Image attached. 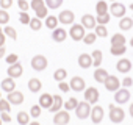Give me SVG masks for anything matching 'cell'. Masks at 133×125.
<instances>
[{
    "label": "cell",
    "instance_id": "cell-5",
    "mask_svg": "<svg viewBox=\"0 0 133 125\" xmlns=\"http://www.w3.org/2000/svg\"><path fill=\"white\" fill-rule=\"evenodd\" d=\"M85 30H86V28H85L82 24H75V25L72 24V27H71V30H69V36H71L75 42H77V41H82V39L85 38V34H86Z\"/></svg>",
    "mask_w": 133,
    "mask_h": 125
},
{
    "label": "cell",
    "instance_id": "cell-23",
    "mask_svg": "<svg viewBox=\"0 0 133 125\" xmlns=\"http://www.w3.org/2000/svg\"><path fill=\"white\" fill-rule=\"evenodd\" d=\"M91 58H92V66H94V67H100V64H102V59H103L102 50H92V53H91Z\"/></svg>",
    "mask_w": 133,
    "mask_h": 125
},
{
    "label": "cell",
    "instance_id": "cell-22",
    "mask_svg": "<svg viewBox=\"0 0 133 125\" xmlns=\"http://www.w3.org/2000/svg\"><path fill=\"white\" fill-rule=\"evenodd\" d=\"M61 108H63V99H61V95L55 94V95H53V103H52V106L49 108V111H50V113H56V111H59Z\"/></svg>",
    "mask_w": 133,
    "mask_h": 125
},
{
    "label": "cell",
    "instance_id": "cell-44",
    "mask_svg": "<svg viewBox=\"0 0 133 125\" xmlns=\"http://www.w3.org/2000/svg\"><path fill=\"white\" fill-rule=\"evenodd\" d=\"M41 109H42V108L39 106V103H38V105H33V106L30 108V116H31V117H39V116H41Z\"/></svg>",
    "mask_w": 133,
    "mask_h": 125
},
{
    "label": "cell",
    "instance_id": "cell-41",
    "mask_svg": "<svg viewBox=\"0 0 133 125\" xmlns=\"http://www.w3.org/2000/svg\"><path fill=\"white\" fill-rule=\"evenodd\" d=\"M30 19H31V17L28 16L27 11H21V13H19V22H21V24L28 25V24H30Z\"/></svg>",
    "mask_w": 133,
    "mask_h": 125
},
{
    "label": "cell",
    "instance_id": "cell-10",
    "mask_svg": "<svg viewBox=\"0 0 133 125\" xmlns=\"http://www.w3.org/2000/svg\"><path fill=\"white\" fill-rule=\"evenodd\" d=\"M103 108L102 106H92L91 108V114H89V117H91V120H92V123H96V125H99L102 120H103Z\"/></svg>",
    "mask_w": 133,
    "mask_h": 125
},
{
    "label": "cell",
    "instance_id": "cell-54",
    "mask_svg": "<svg viewBox=\"0 0 133 125\" xmlns=\"http://www.w3.org/2000/svg\"><path fill=\"white\" fill-rule=\"evenodd\" d=\"M28 125H41V123H39V122H38V120H35V122H30V123H28Z\"/></svg>",
    "mask_w": 133,
    "mask_h": 125
},
{
    "label": "cell",
    "instance_id": "cell-59",
    "mask_svg": "<svg viewBox=\"0 0 133 125\" xmlns=\"http://www.w3.org/2000/svg\"><path fill=\"white\" fill-rule=\"evenodd\" d=\"M0 99H2V95H0Z\"/></svg>",
    "mask_w": 133,
    "mask_h": 125
},
{
    "label": "cell",
    "instance_id": "cell-19",
    "mask_svg": "<svg viewBox=\"0 0 133 125\" xmlns=\"http://www.w3.org/2000/svg\"><path fill=\"white\" fill-rule=\"evenodd\" d=\"M52 103H53V95H50L47 92L41 94V97H39V106L41 108H47L49 109L52 106Z\"/></svg>",
    "mask_w": 133,
    "mask_h": 125
},
{
    "label": "cell",
    "instance_id": "cell-43",
    "mask_svg": "<svg viewBox=\"0 0 133 125\" xmlns=\"http://www.w3.org/2000/svg\"><path fill=\"white\" fill-rule=\"evenodd\" d=\"M36 13V17L38 19H45L47 16H49V8L47 6H42V8H39L38 11H35Z\"/></svg>",
    "mask_w": 133,
    "mask_h": 125
},
{
    "label": "cell",
    "instance_id": "cell-21",
    "mask_svg": "<svg viewBox=\"0 0 133 125\" xmlns=\"http://www.w3.org/2000/svg\"><path fill=\"white\" fill-rule=\"evenodd\" d=\"M131 27H133V19L131 17H121V20H119V28L122 30V31H128V30H131Z\"/></svg>",
    "mask_w": 133,
    "mask_h": 125
},
{
    "label": "cell",
    "instance_id": "cell-50",
    "mask_svg": "<svg viewBox=\"0 0 133 125\" xmlns=\"http://www.w3.org/2000/svg\"><path fill=\"white\" fill-rule=\"evenodd\" d=\"M0 119H2V122H10L11 120V116L8 113H0Z\"/></svg>",
    "mask_w": 133,
    "mask_h": 125
},
{
    "label": "cell",
    "instance_id": "cell-29",
    "mask_svg": "<svg viewBox=\"0 0 133 125\" xmlns=\"http://www.w3.org/2000/svg\"><path fill=\"white\" fill-rule=\"evenodd\" d=\"M77 105H78V100L72 97V99H68V100L63 103V108H64L66 111H72V109H75Z\"/></svg>",
    "mask_w": 133,
    "mask_h": 125
},
{
    "label": "cell",
    "instance_id": "cell-58",
    "mask_svg": "<svg viewBox=\"0 0 133 125\" xmlns=\"http://www.w3.org/2000/svg\"><path fill=\"white\" fill-rule=\"evenodd\" d=\"M111 2H116V0H111Z\"/></svg>",
    "mask_w": 133,
    "mask_h": 125
},
{
    "label": "cell",
    "instance_id": "cell-2",
    "mask_svg": "<svg viewBox=\"0 0 133 125\" xmlns=\"http://www.w3.org/2000/svg\"><path fill=\"white\" fill-rule=\"evenodd\" d=\"M91 114V103L89 102H78V105L75 106V116L78 119H88V116Z\"/></svg>",
    "mask_w": 133,
    "mask_h": 125
},
{
    "label": "cell",
    "instance_id": "cell-34",
    "mask_svg": "<svg viewBox=\"0 0 133 125\" xmlns=\"http://www.w3.org/2000/svg\"><path fill=\"white\" fill-rule=\"evenodd\" d=\"M44 3L49 10H58L63 5V0H44Z\"/></svg>",
    "mask_w": 133,
    "mask_h": 125
},
{
    "label": "cell",
    "instance_id": "cell-39",
    "mask_svg": "<svg viewBox=\"0 0 133 125\" xmlns=\"http://www.w3.org/2000/svg\"><path fill=\"white\" fill-rule=\"evenodd\" d=\"M10 22V13L6 10H0V25H8Z\"/></svg>",
    "mask_w": 133,
    "mask_h": 125
},
{
    "label": "cell",
    "instance_id": "cell-37",
    "mask_svg": "<svg viewBox=\"0 0 133 125\" xmlns=\"http://www.w3.org/2000/svg\"><path fill=\"white\" fill-rule=\"evenodd\" d=\"M30 28L33 30V31H39L41 30V27H42V22H41V19H38V17H35V19H30Z\"/></svg>",
    "mask_w": 133,
    "mask_h": 125
},
{
    "label": "cell",
    "instance_id": "cell-18",
    "mask_svg": "<svg viewBox=\"0 0 133 125\" xmlns=\"http://www.w3.org/2000/svg\"><path fill=\"white\" fill-rule=\"evenodd\" d=\"M82 25H83L85 28H88V30L94 28V27L97 25L96 17H94V16H91V14H85V16H82Z\"/></svg>",
    "mask_w": 133,
    "mask_h": 125
},
{
    "label": "cell",
    "instance_id": "cell-26",
    "mask_svg": "<svg viewBox=\"0 0 133 125\" xmlns=\"http://www.w3.org/2000/svg\"><path fill=\"white\" fill-rule=\"evenodd\" d=\"M58 17L56 16H47L45 17V22H44V25L49 28V30H55L56 27H58Z\"/></svg>",
    "mask_w": 133,
    "mask_h": 125
},
{
    "label": "cell",
    "instance_id": "cell-16",
    "mask_svg": "<svg viewBox=\"0 0 133 125\" xmlns=\"http://www.w3.org/2000/svg\"><path fill=\"white\" fill-rule=\"evenodd\" d=\"M8 102L11 103V105H21L22 102H24V94L21 92V91H11V92H8Z\"/></svg>",
    "mask_w": 133,
    "mask_h": 125
},
{
    "label": "cell",
    "instance_id": "cell-1",
    "mask_svg": "<svg viewBox=\"0 0 133 125\" xmlns=\"http://www.w3.org/2000/svg\"><path fill=\"white\" fill-rule=\"evenodd\" d=\"M124 117H125V111L122 108L110 103V120L113 123H121V122H124Z\"/></svg>",
    "mask_w": 133,
    "mask_h": 125
},
{
    "label": "cell",
    "instance_id": "cell-45",
    "mask_svg": "<svg viewBox=\"0 0 133 125\" xmlns=\"http://www.w3.org/2000/svg\"><path fill=\"white\" fill-rule=\"evenodd\" d=\"M17 5H19L21 11H28V8H30V3L25 2V0H17Z\"/></svg>",
    "mask_w": 133,
    "mask_h": 125
},
{
    "label": "cell",
    "instance_id": "cell-30",
    "mask_svg": "<svg viewBox=\"0 0 133 125\" xmlns=\"http://www.w3.org/2000/svg\"><path fill=\"white\" fill-rule=\"evenodd\" d=\"M94 33L97 34V38H107L108 36V30H107V25H100V24H97L96 27H94Z\"/></svg>",
    "mask_w": 133,
    "mask_h": 125
},
{
    "label": "cell",
    "instance_id": "cell-4",
    "mask_svg": "<svg viewBox=\"0 0 133 125\" xmlns=\"http://www.w3.org/2000/svg\"><path fill=\"white\" fill-rule=\"evenodd\" d=\"M69 120H71V114H69V111H66L64 108L56 111L55 116H53V123L55 125H68Z\"/></svg>",
    "mask_w": 133,
    "mask_h": 125
},
{
    "label": "cell",
    "instance_id": "cell-28",
    "mask_svg": "<svg viewBox=\"0 0 133 125\" xmlns=\"http://www.w3.org/2000/svg\"><path fill=\"white\" fill-rule=\"evenodd\" d=\"M16 119H17V123L19 125H28L30 123V114L25 113V111H19Z\"/></svg>",
    "mask_w": 133,
    "mask_h": 125
},
{
    "label": "cell",
    "instance_id": "cell-20",
    "mask_svg": "<svg viewBox=\"0 0 133 125\" xmlns=\"http://www.w3.org/2000/svg\"><path fill=\"white\" fill-rule=\"evenodd\" d=\"M0 88H2L5 92H11V91H14V88H16V81H14V78L8 77V78L2 80V83H0Z\"/></svg>",
    "mask_w": 133,
    "mask_h": 125
},
{
    "label": "cell",
    "instance_id": "cell-7",
    "mask_svg": "<svg viewBox=\"0 0 133 125\" xmlns=\"http://www.w3.org/2000/svg\"><path fill=\"white\" fill-rule=\"evenodd\" d=\"M130 100V91L127 88H119L117 91H114V102L119 105H124Z\"/></svg>",
    "mask_w": 133,
    "mask_h": 125
},
{
    "label": "cell",
    "instance_id": "cell-42",
    "mask_svg": "<svg viewBox=\"0 0 133 125\" xmlns=\"http://www.w3.org/2000/svg\"><path fill=\"white\" fill-rule=\"evenodd\" d=\"M42 6H45L44 0H31V3H30V8H31L33 11H38V10L42 8Z\"/></svg>",
    "mask_w": 133,
    "mask_h": 125
},
{
    "label": "cell",
    "instance_id": "cell-3",
    "mask_svg": "<svg viewBox=\"0 0 133 125\" xmlns=\"http://www.w3.org/2000/svg\"><path fill=\"white\" fill-rule=\"evenodd\" d=\"M47 64H49V61H47V58L44 55H35L31 58V67L36 72H42L47 67Z\"/></svg>",
    "mask_w": 133,
    "mask_h": 125
},
{
    "label": "cell",
    "instance_id": "cell-17",
    "mask_svg": "<svg viewBox=\"0 0 133 125\" xmlns=\"http://www.w3.org/2000/svg\"><path fill=\"white\" fill-rule=\"evenodd\" d=\"M78 66H80L82 69H89V67L92 66V58H91V55L82 53V55L78 56Z\"/></svg>",
    "mask_w": 133,
    "mask_h": 125
},
{
    "label": "cell",
    "instance_id": "cell-40",
    "mask_svg": "<svg viewBox=\"0 0 133 125\" xmlns=\"http://www.w3.org/2000/svg\"><path fill=\"white\" fill-rule=\"evenodd\" d=\"M96 39H97V34L96 33H88V34H85V38L82 39L86 45H91V44H94L96 42Z\"/></svg>",
    "mask_w": 133,
    "mask_h": 125
},
{
    "label": "cell",
    "instance_id": "cell-52",
    "mask_svg": "<svg viewBox=\"0 0 133 125\" xmlns=\"http://www.w3.org/2000/svg\"><path fill=\"white\" fill-rule=\"evenodd\" d=\"M5 55H6V48H5V45H2L0 47V59L5 58Z\"/></svg>",
    "mask_w": 133,
    "mask_h": 125
},
{
    "label": "cell",
    "instance_id": "cell-15",
    "mask_svg": "<svg viewBox=\"0 0 133 125\" xmlns=\"http://www.w3.org/2000/svg\"><path fill=\"white\" fill-rule=\"evenodd\" d=\"M66 38H68V31L61 27H56L55 30H52V39L55 42H64Z\"/></svg>",
    "mask_w": 133,
    "mask_h": 125
},
{
    "label": "cell",
    "instance_id": "cell-24",
    "mask_svg": "<svg viewBox=\"0 0 133 125\" xmlns=\"http://www.w3.org/2000/svg\"><path fill=\"white\" fill-rule=\"evenodd\" d=\"M107 77H108V72H107L105 69L96 67V72H94V80H96V81H99V83L103 85V81L107 80Z\"/></svg>",
    "mask_w": 133,
    "mask_h": 125
},
{
    "label": "cell",
    "instance_id": "cell-14",
    "mask_svg": "<svg viewBox=\"0 0 133 125\" xmlns=\"http://www.w3.org/2000/svg\"><path fill=\"white\" fill-rule=\"evenodd\" d=\"M99 91H97V88H88L86 91H85V100L86 102H89V103H97L99 102Z\"/></svg>",
    "mask_w": 133,
    "mask_h": 125
},
{
    "label": "cell",
    "instance_id": "cell-11",
    "mask_svg": "<svg viewBox=\"0 0 133 125\" xmlns=\"http://www.w3.org/2000/svg\"><path fill=\"white\" fill-rule=\"evenodd\" d=\"M6 74H8V77H11V78L22 77V74H24V67H22L21 63L17 61V63H14V64H10V67H8V71H6Z\"/></svg>",
    "mask_w": 133,
    "mask_h": 125
},
{
    "label": "cell",
    "instance_id": "cell-48",
    "mask_svg": "<svg viewBox=\"0 0 133 125\" xmlns=\"http://www.w3.org/2000/svg\"><path fill=\"white\" fill-rule=\"evenodd\" d=\"M58 89L63 91V92H68V91L71 89V86H69L68 83H64V81H58Z\"/></svg>",
    "mask_w": 133,
    "mask_h": 125
},
{
    "label": "cell",
    "instance_id": "cell-36",
    "mask_svg": "<svg viewBox=\"0 0 133 125\" xmlns=\"http://www.w3.org/2000/svg\"><path fill=\"white\" fill-rule=\"evenodd\" d=\"M68 77V72H66V69H56L53 72V78L56 81H64V78Z\"/></svg>",
    "mask_w": 133,
    "mask_h": 125
},
{
    "label": "cell",
    "instance_id": "cell-47",
    "mask_svg": "<svg viewBox=\"0 0 133 125\" xmlns=\"http://www.w3.org/2000/svg\"><path fill=\"white\" fill-rule=\"evenodd\" d=\"M17 61H19V56L16 53H11V55L6 56V63H8V64H14V63H17Z\"/></svg>",
    "mask_w": 133,
    "mask_h": 125
},
{
    "label": "cell",
    "instance_id": "cell-49",
    "mask_svg": "<svg viewBox=\"0 0 133 125\" xmlns=\"http://www.w3.org/2000/svg\"><path fill=\"white\" fill-rule=\"evenodd\" d=\"M121 85H122L124 88H130V86L133 85V78H131V77H125V78L122 80V83H121Z\"/></svg>",
    "mask_w": 133,
    "mask_h": 125
},
{
    "label": "cell",
    "instance_id": "cell-27",
    "mask_svg": "<svg viewBox=\"0 0 133 125\" xmlns=\"http://www.w3.org/2000/svg\"><path fill=\"white\" fill-rule=\"evenodd\" d=\"M111 55L113 56H122L125 52H127V45L122 44V45H111Z\"/></svg>",
    "mask_w": 133,
    "mask_h": 125
},
{
    "label": "cell",
    "instance_id": "cell-9",
    "mask_svg": "<svg viewBox=\"0 0 133 125\" xmlns=\"http://www.w3.org/2000/svg\"><path fill=\"white\" fill-rule=\"evenodd\" d=\"M103 86L107 88V91L114 92V91H117V89L121 88V81H119V78H117L116 75H108L107 80L103 81Z\"/></svg>",
    "mask_w": 133,
    "mask_h": 125
},
{
    "label": "cell",
    "instance_id": "cell-38",
    "mask_svg": "<svg viewBox=\"0 0 133 125\" xmlns=\"http://www.w3.org/2000/svg\"><path fill=\"white\" fill-rule=\"evenodd\" d=\"M11 111V103L8 102V99H0V113H10Z\"/></svg>",
    "mask_w": 133,
    "mask_h": 125
},
{
    "label": "cell",
    "instance_id": "cell-6",
    "mask_svg": "<svg viewBox=\"0 0 133 125\" xmlns=\"http://www.w3.org/2000/svg\"><path fill=\"white\" fill-rule=\"evenodd\" d=\"M108 10H110V14H113V17H119V19L124 17L125 16V11H127L125 5L121 3V2H111V6Z\"/></svg>",
    "mask_w": 133,
    "mask_h": 125
},
{
    "label": "cell",
    "instance_id": "cell-46",
    "mask_svg": "<svg viewBox=\"0 0 133 125\" xmlns=\"http://www.w3.org/2000/svg\"><path fill=\"white\" fill-rule=\"evenodd\" d=\"M13 6V0H0V8L2 10H8Z\"/></svg>",
    "mask_w": 133,
    "mask_h": 125
},
{
    "label": "cell",
    "instance_id": "cell-53",
    "mask_svg": "<svg viewBox=\"0 0 133 125\" xmlns=\"http://www.w3.org/2000/svg\"><path fill=\"white\" fill-rule=\"evenodd\" d=\"M128 113H130V116H131V117H133V103H131V105H130V108H128Z\"/></svg>",
    "mask_w": 133,
    "mask_h": 125
},
{
    "label": "cell",
    "instance_id": "cell-25",
    "mask_svg": "<svg viewBox=\"0 0 133 125\" xmlns=\"http://www.w3.org/2000/svg\"><path fill=\"white\" fill-rule=\"evenodd\" d=\"M41 88H42L41 80H38V78H30V80H28V89H30L31 92H39Z\"/></svg>",
    "mask_w": 133,
    "mask_h": 125
},
{
    "label": "cell",
    "instance_id": "cell-8",
    "mask_svg": "<svg viewBox=\"0 0 133 125\" xmlns=\"http://www.w3.org/2000/svg\"><path fill=\"white\" fill-rule=\"evenodd\" d=\"M74 20H75V14L71 10H64L58 14V22L63 25H72Z\"/></svg>",
    "mask_w": 133,
    "mask_h": 125
},
{
    "label": "cell",
    "instance_id": "cell-12",
    "mask_svg": "<svg viewBox=\"0 0 133 125\" xmlns=\"http://www.w3.org/2000/svg\"><path fill=\"white\" fill-rule=\"evenodd\" d=\"M116 69H117V72H121V74H128V72L131 71V61L127 59V58H121V59L116 63Z\"/></svg>",
    "mask_w": 133,
    "mask_h": 125
},
{
    "label": "cell",
    "instance_id": "cell-35",
    "mask_svg": "<svg viewBox=\"0 0 133 125\" xmlns=\"http://www.w3.org/2000/svg\"><path fill=\"white\" fill-rule=\"evenodd\" d=\"M3 33H5V36H6V38H11L13 41H16V39H17V31H16L13 27H10V25H6V27L3 28Z\"/></svg>",
    "mask_w": 133,
    "mask_h": 125
},
{
    "label": "cell",
    "instance_id": "cell-31",
    "mask_svg": "<svg viewBox=\"0 0 133 125\" xmlns=\"http://www.w3.org/2000/svg\"><path fill=\"white\" fill-rule=\"evenodd\" d=\"M122 44H125V36L121 33H114L111 38V45H122Z\"/></svg>",
    "mask_w": 133,
    "mask_h": 125
},
{
    "label": "cell",
    "instance_id": "cell-13",
    "mask_svg": "<svg viewBox=\"0 0 133 125\" xmlns=\"http://www.w3.org/2000/svg\"><path fill=\"white\" fill-rule=\"evenodd\" d=\"M69 86H71V89H74L75 92H80V91H85L86 83H85V80H83L82 77H77V75H75V77H72Z\"/></svg>",
    "mask_w": 133,
    "mask_h": 125
},
{
    "label": "cell",
    "instance_id": "cell-57",
    "mask_svg": "<svg viewBox=\"0 0 133 125\" xmlns=\"http://www.w3.org/2000/svg\"><path fill=\"white\" fill-rule=\"evenodd\" d=\"M2 123H3V122H2V119H0V125H2Z\"/></svg>",
    "mask_w": 133,
    "mask_h": 125
},
{
    "label": "cell",
    "instance_id": "cell-32",
    "mask_svg": "<svg viewBox=\"0 0 133 125\" xmlns=\"http://www.w3.org/2000/svg\"><path fill=\"white\" fill-rule=\"evenodd\" d=\"M96 13L97 14H103V13H108V3L105 0H99L97 5H96Z\"/></svg>",
    "mask_w": 133,
    "mask_h": 125
},
{
    "label": "cell",
    "instance_id": "cell-51",
    "mask_svg": "<svg viewBox=\"0 0 133 125\" xmlns=\"http://www.w3.org/2000/svg\"><path fill=\"white\" fill-rule=\"evenodd\" d=\"M5 41H6V36H5V33L2 30H0V47L5 45Z\"/></svg>",
    "mask_w": 133,
    "mask_h": 125
},
{
    "label": "cell",
    "instance_id": "cell-56",
    "mask_svg": "<svg viewBox=\"0 0 133 125\" xmlns=\"http://www.w3.org/2000/svg\"><path fill=\"white\" fill-rule=\"evenodd\" d=\"M130 10H131V13H133V3H130Z\"/></svg>",
    "mask_w": 133,
    "mask_h": 125
},
{
    "label": "cell",
    "instance_id": "cell-55",
    "mask_svg": "<svg viewBox=\"0 0 133 125\" xmlns=\"http://www.w3.org/2000/svg\"><path fill=\"white\" fill-rule=\"evenodd\" d=\"M130 45H131V47H133V38H131V39H130Z\"/></svg>",
    "mask_w": 133,
    "mask_h": 125
},
{
    "label": "cell",
    "instance_id": "cell-33",
    "mask_svg": "<svg viewBox=\"0 0 133 125\" xmlns=\"http://www.w3.org/2000/svg\"><path fill=\"white\" fill-rule=\"evenodd\" d=\"M110 19H111V14H110V13H103V14H97L96 22L100 24V25H107V24L110 22Z\"/></svg>",
    "mask_w": 133,
    "mask_h": 125
}]
</instances>
